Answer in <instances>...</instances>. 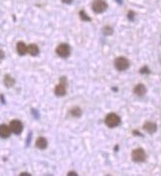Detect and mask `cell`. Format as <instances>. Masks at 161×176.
<instances>
[{
    "mask_svg": "<svg viewBox=\"0 0 161 176\" xmlns=\"http://www.w3.org/2000/svg\"><path fill=\"white\" fill-rule=\"evenodd\" d=\"M105 124L109 128H116L121 124V118L117 114L110 113L109 115L106 116L105 118Z\"/></svg>",
    "mask_w": 161,
    "mask_h": 176,
    "instance_id": "cell-1",
    "label": "cell"
},
{
    "mask_svg": "<svg viewBox=\"0 0 161 176\" xmlns=\"http://www.w3.org/2000/svg\"><path fill=\"white\" fill-rule=\"evenodd\" d=\"M115 67L120 71L127 70L129 67V61L125 57H117L116 60H115Z\"/></svg>",
    "mask_w": 161,
    "mask_h": 176,
    "instance_id": "cell-2",
    "label": "cell"
},
{
    "mask_svg": "<svg viewBox=\"0 0 161 176\" xmlns=\"http://www.w3.org/2000/svg\"><path fill=\"white\" fill-rule=\"evenodd\" d=\"M132 160L135 162H143L146 159L145 151L143 150L142 148H136V150H132Z\"/></svg>",
    "mask_w": 161,
    "mask_h": 176,
    "instance_id": "cell-3",
    "label": "cell"
},
{
    "mask_svg": "<svg viewBox=\"0 0 161 176\" xmlns=\"http://www.w3.org/2000/svg\"><path fill=\"white\" fill-rule=\"evenodd\" d=\"M108 8V4L104 0H95L92 3V9L95 13H103Z\"/></svg>",
    "mask_w": 161,
    "mask_h": 176,
    "instance_id": "cell-4",
    "label": "cell"
},
{
    "mask_svg": "<svg viewBox=\"0 0 161 176\" xmlns=\"http://www.w3.org/2000/svg\"><path fill=\"white\" fill-rule=\"evenodd\" d=\"M54 94L58 96V97H61V96H64L66 94V79H65V77H61L60 83L55 86Z\"/></svg>",
    "mask_w": 161,
    "mask_h": 176,
    "instance_id": "cell-5",
    "label": "cell"
},
{
    "mask_svg": "<svg viewBox=\"0 0 161 176\" xmlns=\"http://www.w3.org/2000/svg\"><path fill=\"white\" fill-rule=\"evenodd\" d=\"M55 51H57V54L60 57L65 58V57H68L69 54H70V48H69L67 44H60L57 46Z\"/></svg>",
    "mask_w": 161,
    "mask_h": 176,
    "instance_id": "cell-6",
    "label": "cell"
},
{
    "mask_svg": "<svg viewBox=\"0 0 161 176\" xmlns=\"http://www.w3.org/2000/svg\"><path fill=\"white\" fill-rule=\"evenodd\" d=\"M10 129L11 132L15 134H20L23 131V124L21 123V121L19 120H13L10 123Z\"/></svg>",
    "mask_w": 161,
    "mask_h": 176,
    "instance_id": "cell-7",
    "label": "cell"
},
{
    "mask_svg": "<svg viewBox=\"0 0 161 176\" xmlns=\"http://www.w3.org/2000/svg\"><path fill=\"white\" fill-rule=\"evenodd\" d=\"M11 134V129L6 125H0V137L3 139H7Z\"/></svg>",
    "mask_w": 161,
    "mask_h": 176,
    "instance_id": "cell-8",
    "label": "cell"
},
{
    "mask_svg": "<svg viewBox=\"0 0 161 176\" xmlns=\"http://www.w3.org/2000/svg\"><path fill=\"white\" fill-rule=\"evenodd\" d=\"M143 129H144V131H146V132L149 133V134H153V133L156 132L157 126H156V124H154V123L147 122V123L144 124V126H143Z\"/></svg>",
    "mask_w": 161,
    "mask_h": 176,
    "instance_id": "cell-9",
    "label": "cell"
},
{
    "mask_svg": "<svg viewBox=\"0 0 161 176\" xmlns=\"http://www.w3.org/2000/svg\"><path fill=\"white\" fill-rule=\"evenodd\" d=\"M17 53H18L20 56H25L28 53V46H26L23 42H19L17 44Z\"/></svg>",
    "mask_w": 161,
    "mask_h": 176,
    "instance_id": "cell-10",
    "label": "cell"
},
{
    "mask_svg": "<svg viewBox=\"0 0 161 176\" xmlns=\"http://www.w3.org/2000/svg\"><path fill=\"white\" fill-rule=\"evenodd\" d=\"M134 93L138 96H143L146 93V87L143 84H138L134 89Z\"/></svg>",
    "mask_w": 161,
    "mask_h": 176,
    "instance_id": "cell-11",
    "label": "cell"
},
{
    "mask_svg": "<svg viewBox=\"0 0 161 176\" xmlns=\"http://www.w3.org/2000/svg\"><path fill=\"white\" fill-rule=\"evenodd\" d=\"M28 53H29L31 56H33V57L38 56L39 53H40L39 47H38L37 45H35V44L29 45V46H28Z\"/></svg>",
    "mask_w": 161,
    "mask_h": 176,
    "instance_id": "cell-12",
    "label": "cell"
},
{
    "mask_svg": "<svg viewBox=\"0 0 161 176\" xmlns=\"http://www.w3.org/2000/svg\"><path fill=\"white\" fill-rule=\"evenodd\" d=\"M36 147L40 150H45L48 147V140L43 137H40L39 139L36 140Z\"/></svg>",
    "mask_w": 161,
    "mask_h": 176,
    "instance_id": "cell-13",
    "label": "cell"
},
{
    "mask_svg": "<svg viewBox=\"0 0 161 176\" xmlns=\"http://www.w3.org/2000/svg\"><path fill=\"white\" fill-rule=\"evenodd\" d=\"M4 84L6 87L10 88L15 84V80H14V78H12L9 74H6L4 76Z\"/></svg>",
    "mask_w": 161,
    "mask_h": 176,
    "instance_id": "cell-14",
    "label": "cell"
},
{
    "mask_svg": "<svg viewBox=\"0 0 161 176\" xmlns=\"http://www.w3.org/2000/svg\"><path fill=\"white\" fill-rule=\"evenodd\" d=\"M70 114L73 117H75V118H79L82 115V110L79 107H75V108H72L70 110Z\"/></svg>",
    "mask_w": 161,
    "mask_h": 176,
    "instance_id": "cell-15",
    "label": "cell"
},
{
    "mask_svg": "<svg viewBox=\"0 0 161 176\" xmlns=\"http://www.w3.org/2000/svg\"><path fill=\"white\" fill-rule=\"evenodd\" d=\"M103 33H104L106 36L112 35V34H113V29H112L111 27H109V26H106V27H105V28L103 29Z\"/></svg>",
    "mask_w": 161,
    "mask_h": 176,
    "instance_id": "cell-16",
    "label": "cell"
},
{
    "mask_svg": "<svg viewBox=\"0 0 161 176\" xmlns=\"http://www.w3.org/2000/svg\"><path fill=\"white\" fill-rule=\"evenodd\" d=\"M79 14H80V18H81L82 20H84V21H91V18L87 16V14L84 11H80Z\"/></svg>",
    "mask_w": 161,
    "mask_h": 176,
    "instance_id": "cell-17",
    "label": "cell"
},
{
    "mask_svg": "<svg viewBox=\"0 0 161 176\" xmlns=\"http://www.w3.org/2000/svg\"><path fill=\"white\" fill-rule=\"evenodd\" d=\"M149 69L146 66H144V67H142L141 69V73H149Z\"/></svg>",
    "mask_w": 161,
    "mask_h": 176,
    "instance_id": "cell-18",
    "label": "cell"
},
{
    "mask_svg": "<svg viewBox=\"0 0 161 176\" xmlns=\"http://www.w3.org/2000/svg\"><path fill=\"white\" fill-rule=\"evenodd\" d=\"M134 16H135V13L134 12H132V11L128 12V19L129 20H134Z\"/></svg>",
    "mask_w": 161,
    "mask_h": 176,
    "instance_id": "cell-19",
    "label": "cell"
},
{
    "mask_svg": "<svg viewBox=\"0 0 161 176\" xmlns=\"http://www.w3.org/2000/svg\"><path fill=\"white\" fill-rule=\"evenodd\" d=\"M3 58H4V51L0 50V60H3Z\"/></svg>",
    "mask_w": 161,
    "mask_h": 176,
    "instance_id": "cell-20",
    "label": "cell"
},
{
    "mask_svg": "<svg viewBox=\"0 0 161 176\" xmlns=\"http://www.w3.org/2000/svg\"><path fill=\"white\" fill-rule=\"evenodd\" d=\"M63 3H66V4H70V3L73 1V0H61Z\"/></svg>",
    "mask_w": 161,
    "mask_h": 176,
    "instance_id": "cell-21",
    "label": "cell"
},
{
    "mask_svg": "<svg viewBox=\"0 0 161 176\" xmlns=\"http://www.w3.org/2000/svg\"><path fill=\"white\" fill-rule=\"evenodd\" d=\"M68 175H77V173H76V172H73V171H71V172H69V173H68Z\"/></svg>",
    "mask_w": 161,
    "mask_h": 176,
    "instance_id": "cell-22",
    "label": "cell"
}]
</instances>
